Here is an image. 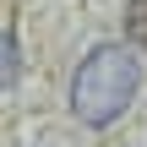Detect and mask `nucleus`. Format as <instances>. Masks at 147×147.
<instances>
[{
  "label": "nucleus",
  "mask_w": 147,
  "mask_h": 147,
  "mask_svg": "<svg viewBox=\"0 0 147 147\" xmlns=\"http://www.w3.org/2000/svg\"><path fill=\"white\" fill-rule=\"evenodd\" d=\"M125 38L136 49H147V0H131L125 5Z\"/></svg>",
  "instance_id": "nucleus-2"
},
{
  "label": "nucleus",
  "mask_w": 147,
  "mask_h": 147,
  "mask_svg": "<svg viewBox=\"0 0 147 147\" xmlns=\"http://www.w3.org/2000/svg\"><path fill=\"white\" fill-rule=\"evenodd\" d=\"M16 82V33L5 27V87Z\"/></svg>",
  "instance_id": "nucleus-3"
},
{
  "label": "nucleus",
  "mask_w": 147,
  "mask_h": 147,
  "mask_svg": "<svg viewBox=\"0 0 147 147\" xmlns=\"http://www.w3.org/2000/svg\"><path fill=\"white\" fill-rule=\"evenodd\" d=\"M136 87H142L136 55L120 49V44H98V49L76 65V76H71V115H76L82 125H93V131H98V125H115V120L131 109Z\"/></svg>",
  "instance_id": "nucleus-1"
}]
</instances>
